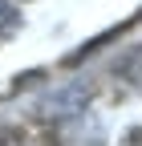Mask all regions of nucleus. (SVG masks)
<instances>
[{
  "label": "nucleus",
  "mask_w": 142,
  "mask_h": 146,
  "mask_svg": "<svg viewBox=\"0 0 142 146\" xmlns=\"http://www.w3.org/2000/svg\"><path fill=\"white\" fill-rule=\"evenodd\" d=\"M16 25H21V12H16L8 0H0V41H4V36H12Z\"/></svg>",
  "instance_id": "f257e3e1"
},
{
  "label": "nucleus",
  "mask_w": 142,
  "mask_h": 146,
  "mask_svg": "<svg viewBox=\"0 0 142 146\" xmlns=\"http://www.w3.org/2000/svg\"><path fill=\"white\" fill-rule=\"evenodd\" d=\"M0 146H21V138H16L12 130H0Z\"/></svg>",
  "instance_id": "f03ea898"
}]
</instances>
